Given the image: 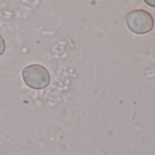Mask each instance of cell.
Listing matches in <instances>:
<instances>
[{"mask_svg": "<svg viewBox=\"0 0 155 155\" xmlns=\"http://www.w3.org/2000/svg\"><path fill=\"white\" fill-rule=\"evenodd\" d=\"M22 78L25 84L33 90H42L50 83L48 70L39 64H31L22 70Z\"/></svg>", "mask_w": 155, "mask_h": 155, "instance_id": "obj_1", "label": "cell"}, {"mask_svg": "<svg viewBox=\"0 0 155 155\" xmlns=\"http://www.w3.org/2000/svg\"><path fill=\"white\" fill-rule=\"evenodd\" d=\"M126 24L131 32L138 35H143L152 29L154 22L149 12L138 9L133 10L127 15Z\"/></svg>", "mask_w": 155, "mask_h": 155, "instance_id": "obj_2", "label": "cell"}, {"mask_svg": "<svg viewBox=\"0 0 155 155\" xmlns=\"http://www.w3.org/2000/svg\"><path fill=\"white\" fill-rule=\"evenodd\" d=\"M5 49H6V43L3 37L0 35V56L5 52Z\"/></svg>", "mask_w": 155, "mask_h": 155, "instance_id": "obj_3", "label": "cell"}, {"mask_svg": "<svg viewBox=\"0 0 155 155\" xmlns=\"http://www.w3.org/2000/svg\"><path fill=\"white\" fill-rule=\"evenodd\" d=\"M145 3H147V4H149L150 6H151V7H154V8H155V1H153V0H150V1H148V0H146Z\"/></svg>", "mask_w": 155, "mask_h": 155, "instance_id": "obj_4", "label": "cell"}]
</instances>
